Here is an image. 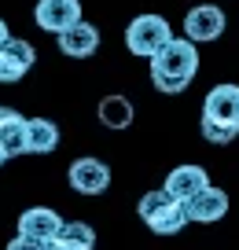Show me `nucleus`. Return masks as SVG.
I'll list each match as a JSON object with an SVG mask.
<instances>
[{
    "instance_id": "obj_1",
    "label": "nucleus",
    "mask_w": 239,
    "mask_h": 250,
    "mask_svg": "<svg viewBox=\"0 0 239 250\" xmlns=\"http://www.w3.org/2000/svg\"><path fill=\"white\" fill-rule=\"evenodd\" d=\"M195 74H199V52L188 37H173L162 52L151 55V85L166 96L184 92Z\"/></svg>"
},
{
    "instance_id": "obj_2",
    "label": "nucleus",
    "mask_w": 239,
    "mask_h": 250,
    "mask_svg": "<svg viewBox=\"0 0 239 250\" xmlns=\"http://www.w3.org/2000/svg\"><path fill=\"white\" fill-rule=\"evenodd\" d=\"M239 136V85H214L202 100V140L232 144Z\"/></svg>"
},
{
    "instance_id": "obj_3",
    "label": "nucleus",
    "mask_w": 239,
    "mask_h": 250,
    "mask_svg": "<svg viewBox=\"0 0 239 250\" xmlns=\"http://www.w3.org/2000/svg\"><path fill=\"white\" fill-rule=\"evenodd\" d=\"M136 213H140V221H144L154 235H177V232H184V228H188V210H184V203H180V199H173L166 188L147 191V195L140 199Z\"/></svg>"
},
{
    "instance_id": "obj_4",
    "label": "nucleus",
    "mask_w": 239,
    "mask_h": 250,
    "mask_svg": "<svg viewBox=\"0 0 239 250\" xmlns=\"http://www.w3.org/2000/svg\"><path fill=\"white\" fill-rule=\"evenodd\" d=\"M170 41H173V30L162 15H136L129 22V30H125V48L132 55H144V59H151L154 52H162Z\"/></svg>"
},
{
    "instance_id": "obj_5",
    "label": "nucleus",
    "mask_w": 239,
    "mask_h": 250,
    "mask_svg": "<svg viewBox=\"0 0 239 250\" xmlns=\"http://www.w3.org/2000/svg\"><path fill=\"white\" fill-rule=\"evenodd\" d=\"M37 62V48L30 41H19V37H8L0 44V85H15L22 81L26 74L33 70Z\"/></svg>"
},
{
    "instance_id": "obj_6",
    "label": "nucleus",
    "mask_w": 239,
    "mask_h": 250,
    "mask_svg": "<svg viewBox=\"0 0 239 250\" xmlns=\"http://www.w3.org/2000/svg\"><path fill=\"white\" fill-rule=\"evenodd\" d=\"M66 180L77 195H103L110 188V166L100 158H74L66 169Z\"/></svg>"
},
{
    "instance_id": "obj_7",
    "label": "nucleus",
    "mask_w": 239,
    "mask_h": 250,
    "mask_svg": "<svg viewBox=\"0 0 239 250\" xmlns=\"http://www.w3.org/2000/svg\"><path fill=\"white\" fill-rule=\"evenodd\" d=\"M33 22H37L41 30H48V33L59 37L63 30H70L74 22H81V0H37Z\"/></svg>"
},
{
    "instance_id": "obj_8",
    "label": "nucleus",
    "mask_w": 239,
    "mask_h": 250,
    "mask_svg": "<svg viewBox=\"0 0 239 250\" xmlns=\"http://www.w3.org/2000/svg\"><path fill=\"white\" fill-rule=\"evenodd\" d=\"M224 33V11L217 4H199V8L188 11L184 19V37L195 41V44H210Z\"/></svg>"
},
{
    "instance_id": "obj_9",
    "label": "nucleus",
    "mask_w": 239,
    "mask_h": 250,
    "mask_svg": "<svg viewBox=\"0 0 239 250\" xmlns=\"http://www.w3.org/2000/svg\"><path fill=\"white\" fill-rule=\"evenodd\" d=\"M166 191H170L173 199H180V203H192L199 191H206L210 188V177L202 166H177V169H170V177H166Z\"/></svg>"
},
{
    "instance_id": "obj_10",
    "label": "nucleus",
    "mask_w": 239,
    "mask_h": 250,
    "mask_svg": "<svg viewBox=\"0 0 239 250\" xmlns=\"http://www.w3.org/2000/svg\"><path fill=\"white\" fill-rule=\"evenodd\" d=\"M26 125H30V118H22L11 107H0V151H4V158L30 155V147H26Z\"/></svg>"
},
{
    "instance_id": "obj_11",
    "label": "nucleus",
    "mask_w": 239,
    "mask_h": 250,
    "mask_svg": "<svg viewBox=\"0 0 239 250\" xmlns=\"http://www.w3.org/2000/svg\"><path fill=\"white\" fill-rule=\"evenodd\" d=\"M96 48H100V30L85 19L59 33V52L70 59H88V55H96Z\"/></svg>"
},
{
    "instance_id": "obj_12",
    "label": "nucleus",
    "mask_w": 239,
    "mask_h": 250,
    "mask_svg": "<svg viewBox=\"0 0 239 250\" xmlns=\"http://www.w3.org/2000/svg\"><path fill=\"white\" fill-rule=\"evenodd\" d=\"M184 210H188V221L214 225V221H221L224 213H228V191L210 184L206 191H199V195L192 199V203H184Z\"/></svg>"
},
{
    "instance_id": "obj_13",
    "label": "nucleus",
    "mask_w": 239,
    "mask_h": 250,
    "mask_svg": "<svg viewBox=\"0 0 239 250\" xmlns=\"http://www.w3.org/2000/svg\"><path fill=\"white\" fill-rule=\"evenodd\" d=\"M59 228H63V217L55 210H48V206H30L19 217V232L33 235V239H44V243H52L59 235Z\"/></svg>"
},
{
    "instance_id": "obj_14",
    "label": "nucleus",
    "mask_w": 239,
    "mask_h": 250,
    "mask_svg": "<svg viewBox=\"0 0 239 250\" xmlns=\"http://www.w3.org/2000/svg\"><path fill=\"white\" fill-rule=\"evenodd\" d=\"M26 147H30V155H52L59 147V125L52 118H30V125H26Z\"/></svg>"
},
{
    "instance_id": "obj_15",
    "label": "nucleus",
    "mask_w": 239,
    "mask_h": 250,
    "mask_svg": "<svg viewBox=\"0 0 239 250\" xmlns=\"http://www.w3.org/2000/svg\"><path fill=\"white\" fill-rule=\"evenodd\" d=\"M52 250H96V232L85 221H70L52 239Z\"/></svg>"
},
{
    "instance_id": "obj_16",
    "label": "nucleus",
    "mask_w": 239,
    "mask_h": 250,
    "mask_svg": "<svg viewBox=\"0 0 239 250\" xmlns=\"http://www.w3.org/2000/svg\"><path fill=\"white\" fill-rule=\"evenodd\" d=\"M100 122L107 125V129H114V133L129 129L132 125V103L125 100V96H103L100 100Z\"/></svg>"
},
{
    "instance_id": "obj_17",
    "label": "nucleus",
    "mask_w": 239,
    "mask_h": 250,
    "mask_svg": "<svg viewBox=\"0 0 239 250\" xmlns=\"http://www.w3.org/2000/svg\"><path fill=\"white\" fill-rule=\"evenodd\" d=\"M8 250H52V243H44V239H33V235H22V232H19L15 239L8 243Z\"/></svg>"
},
{
    "instance_id": "obj_18",
    "label": "nucleus",
    "mask_w": 239,
    "mask_h": 250,
    "mask_svg": "<svg viewBox=\"0 0 239 250\" xmlns=\"http://www.w3.org/2000/svg\"><path fill=\"white\" fill-rule=\"evenodd\" d=\"M11 33H8V22H4V19H0V44H4V41H8Z\"/></svg>"
},
{
    "instance_id": "obj_19",
    "label": "nucleus",
    "mask_w": 239,
    "mask_h": 250,
    "mask_svg": "<svg viewBox=\"0 0 239 250\" xmlns=\"http://www.w3.org/2000/svg\"><path fill=\"white\" fill-rule=\"evenodd\" d=\"M4 162H8V158H4V151H0V166H4Z\"/></svg>"
}]
</instances>
